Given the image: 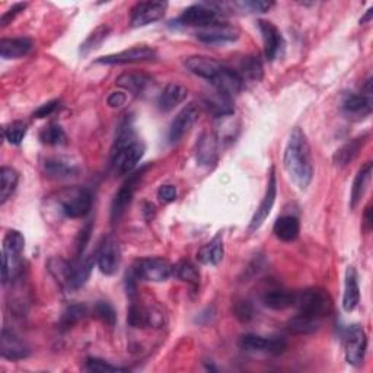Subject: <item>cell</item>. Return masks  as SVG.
<instances>
[{"label":"cell","instance_id":"cell-1","mask_svg":"<svg viewBox=\"0 0 373 373\" xmlns=\"http://www.w3.org/2000/svg\"><path fill=\"white\" fill-rule=\"evenodd\" d=\"M283 162L293 184L302 191L306 190L314 177V165L308 139L301 129H295L290 133Z\"/></svg>","mask_w":373,"mask_h":373},{"label":"cell","instance_id":"cell-2","mask_svg":"<svg viewBox=\"0 0 373 373\" xmlns=\"http://www.w3.org/2000/svg\"><path fill=\"white\" fill-rule=\"evenodd\" d=\"M295 306L299 310V314L312 317L315 319H322L330 317L332 312V299L327 290L312 288L296 293Z\"/></svg>","mask_w":373,"mask_h":373},{"label":"cell","instance_id":"cell-3","mask_svg":"<svg viewBox=\"0 0 373 373\" xmlns=\"http://www.w3.org/2000/svg\"><path fill=\"white\" fill-rule=\"evenodd\" d=\"M25 248V239L21 232L9 231L3 239V255H2V281L6 284L15 279L22 267V253Z\"/></svg>","mask_w":373,"mask_h":373},{"label":"cell","instance_id":"cell-4","mask_svg":"<svg viewBox=\"0 0 373 373\" xmlns=\"http://www.w3.org/2000/svg\"><path fill=\"white\" fill-rule=\"evenodd\" d=\"M130 271L138 280L160 283L167 281L173 275V266L165 258L151 257L136 261Z\"/></svg>","mask_w":373,"mask_h":373},{"label":"cell","instance_id":"cell-5","mask_svg":"<svg viewBox=\"0 0 373 373\" xmlns=\"http://www.w3.org/2000/svg\"><path fill=\"white\" fill-rule=\"evenodd\" d=\"M94 197L88 189L69 190L60 200L61 213L70 219L85 217L92 209Z\"/></svg>","mask_w":373,"mask_h":373},{"label":"cell","instance_id":"cell-6","mask_svg":"<svg viewBox=\"0 0 373 373\" xmlns=\"http://www.w3.org/2000/svg\"><path fill=\"white\" fill-rule=\"evenodd\" d=\"M146 168H142L140 171H136L134 173H131L114 195V200L111 203V222L113 223H117L124 215H126V211L133 200L134 191L138 189V184L142 180Z\"/></svg>","mask_w":373,"mask_h":373},{"label":"cell","instance_id":"cell-7","mask_svg":"<svg viewBox=\"0 0 373 373\" xmlns=\"http://www.w3.org/2000/svg\"><path fill=\"white\" fill-rule=\"evenodd\" d=\"M367 350V335L359 326L352 327L345 335V360L352 366H360L365 362Z\"/></svg>","mask_w":373,"mask_h":373},{"label":"cell","instance_id":"cell-8","mask_svg":"<svg viewBox=\"0 0 373 373\" xmlns=\"http://www.w3.org/2000/svg\"><path fill=\"white\" fill-rule=\"evenodd\" d=\"M178 25L186 27H209V25L217 22V10L215 5L197 3L186 8L175 21Z\"/></svg>","mask_w":373,"mask_h":373},{"label":"cell","instance_id":"cell-9","mask_svg":"<svg viewBox=\"0 0 373 373\" xmlns=\"http://www.w3.org/2000/svg\"><path fill=\"white\" fill-rule=\"evenodd\" d=\"M239 30L229 23L223 22H215L198 30L195 32L197 40H200L204 44L216 45V44H225V43H233L239 39Z\"/></svg>","mask_w":373,"mask_h":373},{"label":"cell","instance_id":"cell-10","mask_svg":"<svg viewBox=\"0 0 373 373\" xmlns=\"http://www.w3.org/2000/svg\"><path fill=\"white\" fill-rule=\"evenodd\" d=\"M241 349L250 353H270V354H281L288 349V343L280 337H261L255 334H246L239 340Z\"/></svg>","mask_w":373,"mask_h":373},{"label":"cell","instance_id":"cell-11","mask_svg":"<svg viewBox=\"0 0 373 373\" xmlns=\"http://www.w3.org/2000/svg\"><path fill=\"white\" fill-rule=\"evenodd\" d=\"M167 8L165 2H140L131 9L130 25L133 28H140L160 21L165 17Z\"/></svg>","mask_w":373,"mask_h":373},{"label":"cell","instance_id":"cell-12","mask_svg":"<svg viewBox=\"0 0 373 373\" xmlns=\"http://www.w3.org/2000/svg\"><path fill=\"white\" fill-rule=\"evenodd\" d=\"M156 57V52L149 45H138L131 47L129 50H124V52L109 54L99 57L96 63L101 65H129V63H139V61H147Z\"/></svg>","mask_w":373,"mask_h":373},{"label":"cell","instance_id":"cell-13","mask_svg":"<svg viewBox=\"0 0 373 373\" xmlns=\"http://www.w3.org/2000/svg\"><path fill=\"white\" fill-rule=\"evenodd\" d=\"M96 264L99 271L105 276L114 275L120 266V246L117 241L111 236L103 239L96 251Z\"/></svg>","mask_w":373,"mask_h":373},{"label":"cell","instance_id":"cell-14","mask_svg":"<svg viewBox=\"0 0 373 373\" xmlns=\"http://www.w3.org/2000/svg\"><path fill=\"white\" fill-rule=\"evenodd\" d=\"M143 155L145 146L139 140H136L127 147H124L118 153L111 155V162H113L118 173H121V175H127V173H131L134 168L138 167Z\"/></svg>","mask_w":373,"mask_h":373},{"label":"cell","instance_id":"cell-15","mask_svg":"<svg viewBox=\"0 0 373 373\" xmlns=\"http://www.w3.org/2000/svg\"><path fill=\"white\" fill-rule=\"evenodd\" d=\"M276 197H277V181H276V169H275V167H273L270 169L268 184H267L266 194L263 197V202H261L259 207L257 209V211L251 219V223H250L251 232L257 231L266 222V219L271 213L273 206H275V203H276Z\"/></svg>","mask_w":373,"mask_h":373},{"label":"cell","instance_id":"cell-16","mask_svg":"<svg viewBox=\"0 0 373 373\" xmlns=\"http://www.w3.org/2000/svg\"><path fill=\"white\" fill-rule=\"evenodd\" d=\"M258 30L264 41L266 57L270 61L276 60L283 53L284 48V40L281 32L275 23H271L268 21H258Z\"/></svg>","mask_w":373,"mask_h":373},{"label":"cell","instance_id":"cell-17","mask_svg":"<svg viewBox=\"0 0 373 373\" xmlns=\"http://www.w3.org/2000/svg\"><path fill=\"white\" fill-rule=\"evenodd\" d=\"M198 114H200V111H198V107L195 104H190L185 108H182L169 127V134H168L169 142L171 143L180 142L194 126V122L198 118Z\"/></svg>","mask_w":373,"mask_h":373},{"label":"cell","instance_id":"cell-18","mask_svg":"<svg viewBox=\"0 0 373 373\" xmlns=\"http://www.w3.org/2000/svg\"><path fill=\"white\" fill-rule=\"evenodd\" d=\"M96 263V255L88 257H79L74 263H69L67 276H66V286L70 289H79L88 281L91 277V273Z\"/></svg>","mask_w":373,"mask_h":373},{"label":"cell","instance_id":"cell-19","mask_svg":"<svg viewBox=\"0 0 373 373\" xmlns=\"http://www.w3.org/2000/svg\"><path fill=\"white\" fill-rule=\"evenodd\" d=\"M244 81L235 69L223 66L222 70L217 73V76L211 81V85L215 86L216 91L228 98H233L238 95L244 88Z\"/></svg>","mask_w":373,"mask_h":373},{"label":"cell","instance_id":"cell-20","mask_svg":"<svg viewBox=\"0 0 373 373\" xmlns=\"http://www.w3.org/2000/svg\"><path fill=\"white\" fill-rule=\"evenodd\" d=\"M0 353L9 360H22L30 356V347L14 331L3 328L2 339H0Z\"/></svg>","mask_w":373,"mask_h":373},{"label":"cell","instance_id":"cell-21","mask_svg":"<svg viewBox=\"0 0 373 373\" xmlns=\"http://www.w3.org/2000/svg\"><path fill=\"white\" fill-rule=\"evenodd\" d=\"M185 67L193 74H195V76L211 82L217 76V73L222 70L223 65L219 63L217 60L206 56H191L185 60Z\"/></svg>","mask_w":373,"mask_h":373},{"label":"cell","instance_id":"cell-22","mask_svg":"<svg viewBox=\"0 0 373 373\" xmlns=\"http://www.w3.org/2000/svg\"><path fill=\"white\" fill-rule=\"evenodd\" d=\"M43 169L47 177L54 180H67L79 173L78 165L66 158H47L43 162Z\"/></svg>","mask_w":373,"mask_h":373},{"label":"cell","instance_id":"cell-23","mask_svg":"<svg viewBox=\"0 0 373 373\" xmlns=\"http://www.w3.org/2000/svg\"><path fill=\"white\" fill-rule=\"evenodd\" d=\"M341 108L347 116L365 117L372 111V95L367 94H347L343 98Z\"/></svg>","mask_w":373,"mask_h":373},{"label":"cell","instance_id":"cell-24","mask_svg":"<svg viewBox=\"0 0 373 373\" xmlns=\"http://www.w3.org/2000/svg\"><path fill=\"white\" fill-rule=\"evenodd\" d=\"M186 95H189V89H186L184 85L175 82L168 83L164 88L162 94L159 95L158 99L159 109L164 111V113H169V111H172L177 105L184 103Z\"/></svg>","mask_w":373,"mask_h":373},{"label":"cell","instance_id":"cell-25","mask_svg":"<svg viewBox=\"0 0 373 373\" xmlns=\"http://www.w3.org/2000/svg\"><path fill=\"white\" fill-rule=\"evenodd\" d=\"M217 153L219 152H217L216 136L210 133H203L197 142V149H195L197 162L206 167L213 165L217 160Z\"/></svg>","mask_w":373,"mask_h":373},{"label":"cell","instance_id":"cell-26","mask_svg":"<svg viewBox=\"0 0 373 373\" xmlns=\"http://www.w3.org/2000/svg\"><path fill=\"white\" fill-rule=\"evenodd\" d=\"M360 302V288L357 280V273L353 267H347L344 295H343V309L345 312H353Z\"/></svg>","mask_w":373,"mask_h":373},{"label":"cell","instance_id":"cell-27","mask_svg":"<svg viewBox=\"0 0 373 373\" xmlns=\"http://www.w3.org/2000/svg\"><path fill=\"white\" fill-rule=\"evenodd\" d=\"M32 48V41L27 36L19 39H3L0 41V56L2 58H19L27 56Z\"/></svg>","mask_w":373,"mask_h":373},{"label":"cell","instance_id":"cell-28","mask_svg":"<svg viewBox=\"0 0 373 373\" xmlns=\"http://www.w3.org/2000/svg\"><path fill=\"white\" fill-rule=\"evenodd\" d=\"M116 82L124 91H127L133 95H140L145 92L147 86L151 85L152 79L145 73L129 72V73H122Z\"/></svg>","mask_w":373,"mask_h":373},{"label":"cell","instance_id":"cell-29","mask_svg":"<svg viewBox=\"0 0 373 373\" xmlns=\"http://www.w3.org/2000/svg\"><path fill=\"white\" fill-rule=\"evenodd\" d=\"M367 139H369V136L363 134V136H360V138H356L350 142H347L345 145H343L339 151L334 153V164L337 167L349 165L352 160L357 156L360 149L365 146Z\"/></svg>","mask_w":373,"mask_h":373},{"label":"cell","instance_id":"cell-30","mask_svg":"<svg viewBox=\"0 0 373 373\" xmlns=\"http://www.w3.org/2000/svg\"><path fill=\"white\" fill-rule=\"evenodd\" d=\"M299 231H301L299 219L295 216L279 217L275 223V228H273V232H275L276 238H279L283 242L295 241L297 236H299Z\"/></svg>","mask_w":373,"mask_h":373},{"label":"cell","instance_id":"cell-31","mask_svg":"<svg viewBox=\"0 0 373 373\" xmlns=\"http://www.w3.org/2000/svg\"><path fill=\"white\" fill-rule=\"evenodd\" d=\"M223 253L225 251H223L222 235H217L216 238H213L198 250L197 259L206 266H217L223 259Z\"/></svg>","mask_w":373,"mask_h":373},{"label":"cell","instance_id":"cell-32","mask_svg":"<svg viewBox=\"0 0 373 373\" xmlns=\"http://www.w3.org/2000/svg\"><path fill=\"white\" fill-rule=\"evenodd\" d=\"M296 292L275 289L270 290L263 296V303L273 310H284L290 306H295Z\"/></svg>","mask_w":373,"mask_h":373},{"label":"cell","instance_id":"cell-33","mask_svg":"<svg viewBox=\"0 0 373 373\" xmlns=\"http://www.w3.org/2000/svg\"><path fill=\"white\" fill-rule=\"evenodd\" d=\"M372 177V162H366L362 168L359 169L357 175L353 181L352 186V194H350V207L356 209L359 202L362 200V197L365 195V191L367 189V184Z\"/></svg>","mask_w":373,"mask_h":373},{"label":"cell","instance_id":"cell-34","mask_svg":"<svg viewBox=\"0 0 373 373\" xmlns=\"http://www.w3.org/2000/svg\"><path fill=\"white\" fill-rule=\"evenodd\" d=\"M19 175L14 168L3 167L0 171V204H5L18 186Z\"/></svg>","mask_w":373,"mask_h":373},{"label":"cell","instance_id":"cell-35","mask_svg":"<svg viewBox=\"0 0 373 373\" xmlns=\"http://www.w3.org/2000/svg\"><path fill=\"white\" fill-rule=\"evenodd\" d=\"M242 78V81H253V82H259L263 79V65L258 57L254 56H248L244 57L239 63L238 70H235Z\"/></svg>","mask_w":373,"mask_h":373},{"label":"cell","instance_id":"cell-36","mask_svg":"<svg viewBox=\"0 0 373 373\" xmlns=\"http://www.w3.org/2000/svg\"><path fill=\"white\" fill-rule=\"evenodd\" d=\"M288 331L295 335H306L312 334L321 327V321L312 317H308L303 314H297L288 322Z\"/></svg>","mask_w":373,"mask_h":373},{"label":"cell","instance_id":"cell-37","mask_svg":"<svg viewBox=\"0 0 373 373\" xmlns=\"http://www.w3.org/2000/svg\"><path fill=\"white\" fill-rule=\"evenodd\" d=\"M204 107L207 108L209 113L213 114L217 118L223 117H229L233 114V105H232V99L216 92L215 96L204 99Z\"/></svg>","mask_w":373,"mask_h":373},{"label":"cell","instance_id":"cell-38","mask_svg":"<svg viewBox=\"0 0 373 373\" xmlns=\"http://www.w3.org/2000/svg\"><path fill=\"white\" fill-rule=\"evenodd\" d=\"M173 276H177L180 280L191 284L193 288H198L200 284V271L191 263V261H180V263L173 267Z\"/></svg>","mask_w":373,"mask_h":373},{"label":"cell","instance_id":"cell-39","mask_svg":"<svg viewBox=\"0 0 373 373\" xmlns=\"http://www.w3.org/2000/svg\"><path fill=\"white\" fill-rule=\"evenodd\" d=\"M109 27L108 25H99L98 28H95L89 35H88V39H86L83 41V44L81 45V50H79V53L82 56H88L91 52H94V50L99 48V45H101L105 39L108 36L109 34Z\"/></svg>","mask_w":373,"mask_h":373},{"label":"cell","instance_id":"cell-40","mask_svg":"<svg viewBox=\"0 0 373 373\" xmlns=\"http://www.w3.org/2000/svg\"><path fill=\"white\" fill-rule=\"evenodd\" d=\"M66 139L67 138H66L65 130L56 122H50L48 126H45L40 133L41 143L48 145V146L63 145V143H66Z\"/></svg>","mask_w":373,"mask_h":373},{"label":"cell","instance_id":"cell-41","mask_svg":"<svg viewBox=\"0 0 373 373\" xmlns=\"http://www.w3.org/2000/svg\"><path fill=\"white\" fill-rule=\"evenodd\" d=\"M27 131H28V126H27V122H23V121H12L3 127L5 139L8 140V143L14 146H18L22 143L25 136H27Z\"/></svg>","mask_w":373,"mask_h":373},{"label":"cell","instance_id":"cell-42","mask_svg":"<svg viewBox=\"0 0 373 373\" xmlns=\"http://www.w3.org/2000/svg\"><path fill=\"white\" fill-rule=\"evenodd\" d=\"M88 314V308L82 303H74L70 305L65 309V312L61 314L60 324L63 327H72L74 324H78L81 319L85 318V315Z\"/></svg>","mask_w":373,"mask_h":373},{"label":"cell","instance_id":"cell-43","mask_svg":"<svg viewBox=\"0 0 373 373\" xmlns=\"http://www.w3.org/2000/svg\"><path fill=\"white\" fill-rule=\"evenodd\" d=\"M233 8L239 9L244 14H266L275 3L266 2V0H244V2H233Z\"/></svg>","mask_w":373,"mask_h":373},{"label":"cell","instance_id":"cell-44","mask_svg":"<svg viewBox=\"0 0 373 373\" xmlns=\"http://www.w3.org/2000/svg\"><path fill=\"white\" fill-rule=\"evenodd\" d=\"M94 314L101 319L103 322H105L107 326L109 327H114L116 326V321H117V312L114 306L111 305L109 302H105V301H99L96 302L95 308H94Z\"/></svg>","mask_w":373,"mask_h":373},{"label":"cell","instance_id":"cell-45","mask_svg":"<svg viewBox=\"0 0 373 373\" xmlns=\"http://www.w3.org/2000/svg\"><path fill=\"white\" fill-rule=\"evenodd\" d=\"M85 369L88 372H101V373H107V372H126L127 369L120 367V366H114L105 360L96 359V357H89L85 362Z\"/></svg>","mask_w":373,"mask_h":373},{"label":"cell","instance_id":"cell-46","mask_svg":"<svg viewBox=\"0 0 373 373\" xmlns=\"http://www.w3.org/2000/svg\"><path fill=\"white\" fill-rule=\"evenodd\" d=\"M91 232H92V223H88L85 228H82V231L78 235L76 239V255L82 257L86 245H88L89 239H91Z\"/></svg>","mask_w":373,"mask_h":373},{"label":"cell","instance_id":"cell-47","mask_svg":"<svg viewBox=\"0 0 373 373\" xmlns=\"http://www.w3.org/2000/svg\"><path fill=\"white\" fill-rule=\"evenodd\" d=\"M27 6H28L27 3H15V5H12L5 12V14L2 15V18H0V27H2V28L6 27V25L14 21L21 14V12L25 10V8H27Z\"/></svg>","mask_w":373,"mask_h":373},{"label":"cell","instance_id":"cell-48","mask_svg":"<svg viewBox=\"0 0 373 373\" xmlns=\"http://www.w3.org/2000/svg\"><path fill=\"white\" fill-rule=\"evenodd\" d=\"M58 107H60V101H58V99H53V101H50V103L41 105L40 108H36V109L34 111L32 117H34V118H45V117H50V116L56 113Z\"/></svg>","mask_w":373,"mask_h":373},{"label":"cell","instance_id":"cell-49","mask_svg":"<svg viewBox=\"0 0 373 373\" xmlns=\"http://www.w3.org/2000/svg\"><path fill=\"white\" fill-rule=\"evenodd\" d=\"M158 198L162 203H172V202H175V198H177V189L173 185H169V184L162 185L158 190Z\"/></svg>","mask_w":373,"mask_h":373},{"label":"cell","instance_id":"cell-50","mask_svg":"<svg viewBox=\"0 0 373 373\" xmlns=\"http://www.w3.org/2000/svg\"><path fill=\"white\" fill-rule=\"evenodd\" d=\"M235 312L241 321H250L253 318V308L248 302H239L236 305Z\"/></svg>","mask_w":373,"mask_h":373},{"label":"cell","instance_id":"cell-51","mask_svg":"<svg viewBox=\"0 0 373 373\" xmlns=\"http://www.w3.org/2000/svg\"><path fill=\"white\" fill-rule=\"evenodd\" d=\"M126 101H127V96H126V94H124V92H113V94H111L108 96V99H107V103H108V105L111 108L122 107L124 104H126Z\"/></svg>","mask_w":373,"mask_h":373},{"label":"cell","instance_id":"cell-52","mask_svg":"<svg viewBox=\"0 0 373 373\" xmlns=\"http://www.w3.org/2000/svg\"><path fill=\"white\" fill-rule=\"evenodd\" d=\"M365 225L367 229H370L372 226V207L370 206H367L365 211Z\"/></svg>","mask_w":373,"mask_h":373},{"label":"cell","instance_id":"cell-53","mask_svg":"<svg viewBox=\"0 0 373 373\" xmlns=\"http://www.w3.org/2000/svg\"><path fill=\"white\" fill-rule=\"evenodd\" d=\"M372 15H373V9L370 8L367 12H366V15L360 19V23H367L370 19H372Z\"/></svg>","mask_w":373,"mask_h":373}]
</instances>
